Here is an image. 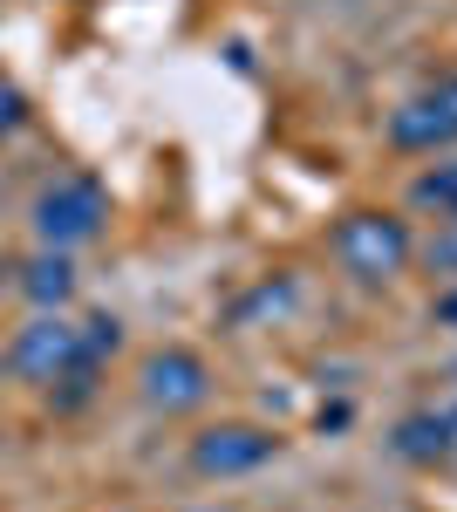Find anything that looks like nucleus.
Returning a JSON list of instances; mask_svg holds the SVG:
<instances>
[{
    "label": "nucleus",
    "instance_id": "39448f33",
    "mask_svg": "<svg viewBox=\"0 0 457 512\" xmlns=\"http://www.w3.org/2000/svg\"><path fill=\"white\" fill-rule=\"evenodd\" d=\"M137 390H144V403H151V410L185 417V410H198V403L212 396V369H205V355H198V349L171 342V349H151V355H144Z\"/></svg>",
    "mask_w": 457,
    "mask_h": 512
},
{
    "label": "nucleus",
    "instance_id": "f257e3e1",
    "mask_svg": "<svg viewBox=\"0 0 457 512\" xmlns=\"http://www.w3.org/2000/svg\"><path fill=\"white\" fill-rule=\"evenodd\" d=\"M328 246H335L342 274L362 280V287H389V280L417 260L410 219H396V212H382V205H355V212H342L335 233H328Z\"/></svg>",
    "mask_w": 457,
    "mask_h": 512
},
{
    "label": "nucleus",
    "instance_id": "9b49d317",
    "mask_svg": "<svg viewBox=\"0 0 457 512\" xmlns=\"http://www.w3.org/2000/svg\"><path fill=\"white\" fill-rule=\"evenodd\" d=\"M21 123H28V96H21V89H14V82L0 76V137H14V130H21Z\"/></svg>",
    "mask_w": 457,
    "mask_h": 512
},
{
    "label": "nucleus",
    "instance_id": "7ed1b4c3",
    "mask_svg": "<svg viewBox=\"0 0 457 512\" xmlns=\"http://www.w3.org/2000/svg\"><path fill=\"white\" fill-rule=\"evenodd\" d=\"M389 151H403V158H437V151H451L457 144V69L444 76H430L417 96H403L396 110H389Z\"/></svg>",
    "mask_w": 457,
    "mask_h": 512
},
{
    "label": "nucleus",
    "instance_id": "0eeeda50",
    "mask_svg": "<svg viewBox=\"0 0 457 512\" xmlns=\"http://www.w3.org/2000/svg\"><path fill=\"white\" fill-rule=\"evenodd\" d=\"M389 451L403 458V465H451L457 458V437H451V410H410V417H396V431H389Z\"/></svg>",
    "mask_w": 457,
    "mask_h": 512
},
{
    "label": "nucleus",
    "instance_id": "f03ea898",
    "mask_svg": "<svg viewBox=\"0 0 457 512\" xmlns=\"http://www.w3.org/2000/svg\"><path fill=\"white\" fill-rule=\"evenodd\" d=\"M35 239L41 246H62V253H76L89 239L110 226V192H103V178H89V171H69V178H55V185H41L35 192Z\"/></svg>",
    "mask_w": 457,
    "mask_h": 512
},
{
    "label": "nucleus",
    "instance_id": "9d476101",
    "mask_svg": "<svg viewBox=\"0 0 457 512\" xmlns=\"http://www.w3.org/2000/svg\"><path fill=\"white\" fill-rule=\"evenodd\" d=\"M116 349H123V321H116V315H89V321H82V355H89L96 369H103Z\"/></svg>",
    "mask_w": 457,
    "mask_h": 512
},
{
    "label": "nucleus",
    "instance_id": "20e7f679",
    "mask_svg": "<svg viewBox=\"0 0 457 512\" xmlns=\"http://www.w3.org/2000/svg\"><path fill=\"white\" fill-rule=\"evenodd\" d=\"M7 369L21 376V383H62L69 369H96L89 355H82V321H62L55 308H41L14 342H7Z\"/></svg>",
    "mask_w": 457,
    "mask_h": 512
},
{
    "label": "nucleus",
    "instance_id": "f8f14e48",
    "mask_svg": "<svg viewBox=\"0 0 457 512\" xmlns=\"http://www.w3.org/2000/svg\"><path fill=\"white\" fill-rule=\"evenodd\" d=\"M437 321H444V328H457V287L444 294V301H437Z\"/></svg>",
    "mask_w": 457,
    "mask_h": 512
},
{
    "label": "nucleus",
    "instance_id": "6e6552de",
    "mask_svg": "<svg viewBox=\"0 0 457 512\" xmlns=\"http://www.w3.org/2000/svg\"><path fill=\"white\" fill-rule=\"evenodd\" d=\"M21 294H28L35 308H62V301L76 294V260H69L62 246H41L35 260L21 267Z\"/></svg>",
    "mask_w": 457,
    "mask_h": 512
},
{
    "label": "nucleus",
    "instance_id": "ddd939ff",
    "mask_svg": "<svg viewBox=\"0 0 457 512\" xmlns=\"http://www.w3.org/2000/svg\"><path fill=\"white\" fill-rule=\"evenodd\" d=\"M444 410H451V437H457V403H444Z\"/></svg>",
    "mask_w": 457,
    "mask_h": 512
},
{
    "label": "nucleus",
    "instance_id": "1a4fd4ad",
    "mask_svg": "<svg viewBox=\"0 0 457 512\" xmlns=\"http://www.w3.org/2000/svg\"><path fill=\"white\" fill-rule=\"evenodd\" d=\"M410 205H423V212H437V219H451V226H457V158H451V164H430V171H417V185H410Z\"/></svg>",
    "mask_w": 457,
    "mask_h": 512
},
{
    "label": "nucleus",
    "instance_id": "423d86ee",
    "mask_svg": "<svg viewBox=\"0 0 457 512\" xmlns=\"http://www.w3.org/2000/svg\"><path fill=\"white\" fill-rule=\"evenodd\" d=\"M273 451H280V437L267 424H205V431L191 437V472L198 478H246L273 465Z\"/></svg>",
    "mask_w": 457,
    "mask_h": 512
}]
</instances>
